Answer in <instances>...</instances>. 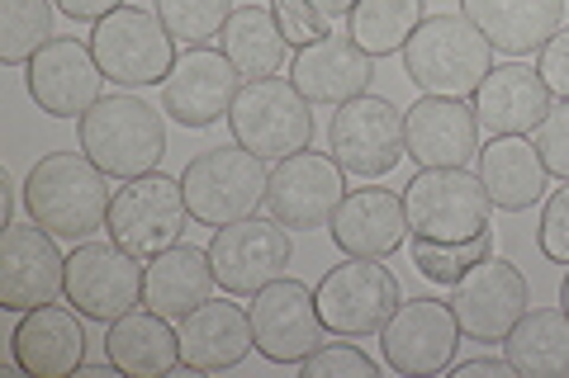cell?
Segmentation results:
<instances>
[{
    "label": "cell",
    "instance_id": "obj_4",
    "mask_svg": "<svg viewBox=\"0 0 569 378\" xmlns=\"http://www.w3.org/2000/svg\"><path fill=\"white\" fill-rule=\"evenodd\" d=\"M228 133L261 161H284L313 142V104L299 95L295 81H242L233 110H228Z\"/></svg>",
    "mask_w": 569,
    "mask_h": 378
},
{
    "label": "cell",
    "instance_id": "obj_45",
    "mask_svg": "<svg viewBox=\"0 0 569 378\" xmlns=\"http://www.w3.org/2000/svg\"><path fill=\"white\" fill-rule=\"evenodd\" d=\"M560 308L569 313V275H565V284H560Z\"/></svg>",
    "mask_w": 569,
    "mask_h": 378
},
{
    "label": "cell",
    "instance_id": "obj_23",
    "mask_svg": "<svg viewBox=\"0 0 569 378\" xmlns=\"http://www.w3.org/2000/svg\"><path fill=\"white\" fill-rule=\"evenodd\" d=\"M475 119L479 133L489 137H527L541 129V119L550 114V90L531 67L508 62L493 67L475 90Z\"/></svg>",
    "mask_w": 569,
    "mask_h": 378
},
{
    "label": "cell",
    "instance_id": "obj_25",
    "mask_svg": "<svg viewBox=\"0 0 569 378\" xmlns=\"http://www.w3.org/2000/svg\"><path fill=\"white\" fill-rule=\"evenodd\" d=\"M252 346H257L252 313H242L228 298H209L181 321V355H186V369L194 374L238 369Z\"/></svg>",
    "mask_w": 569,
    "mask_h": 378
},
{
    "label": "cell",
    "instance_id": "obj_26",
    "mask_svg": "<svg viewBox=\"0 0 569 378\" xmlns=\"http://www.w3.org/2000/svg\"><path fill=\"white\" fill-rule=\"evenodd\" d=\"M460 14L498 52L531 58V52L546 48V39H556L565 20V0H460Z\"/></svg>",
    "mask_w": 569,
    "mask_h": 378
},
{
    "label": "cell",
    "instance_id": "obj_36",
    "mask_svg": "<svg viewBox=\"0 0 569 378\" xmlns=\"http://www.w3.org/2000/svg\"><path fill=\"white\" fill-rule=\"evenodd\" d=\"M299 369H305L309 378H376L380 374V365L366 350L342 346V340H323L313 355H305Z\"/></svg>",
    "mask_w": 569,
    "mask_h": 378
},
{
    "label": "cell",
    "instance_id": "obj_20",
    "mask_svg": "<svg viewBox=\"0 0 569 378\" xmlns=\"http://www.w3.org/2000/svg\"><path fill=\"white\" fill-rule=\"evenodd\" d=\"M403 147L418 171L470 166L479 156L475 104L456 95H418L413 110H403Z\"/></svg>",
    "mask_w": 569,
    "mask_h": 378
},
{
    "label": "cell",
    "instance_id": "obj_10",
    "mask_svg": "<svg viewBox=\"0 0 569 378\" xmlns=\"http://www.w3.org/2000/svg\"><path fill=\"white\" fill-rule=\"evenodd\" d=\"M328 152L347 175L385 180L408 156L403 147V110L385 95H356L337 104L328 123Z\"/></svg>",
    "mask_w": 569,
    "mask_h": 378
},
{
    "label": "cell",
    "instance_id": "obj_43",
    "mask_svg": "<svg viewBox=\"0 0 569 378\" xmlns=\"http://www.w3.org/2000/svg\"><path fill=\"white\" fill-rule=\"evenodd\" d=\"M309 6H313L318 14H323V20H332V24H337L342 14H351V10H356V0H309Z\"/></svg>",
    "mask_w": 569,
    "mask_h": 378
},
{
    "label": "cell",
    "instance_id": "obj_1",
    "mask_svg": "<svg viewBox=\"0 0 569 378\" xmlns=\"http://www.w3.org/2000/svg\"><path fill=\"white\" fill-rule=\"evenodd\" d=\"M114 204L110 175L86 152H48L33 161L24 180L29 218L48 227L58 242H91V232L104 227Z\"/></svg>",
    "mask_w": 569,
    "mask_h": 378
},
{
    "label": "cell",
    "instance_id": "obj_15",
    "mask_svg": "<svg viewBox=\"0 0 569 378\" xmlns=\"http://www.w3.org/2000/svg\"><path fill=\"white\" fill-rule=\"evenodd\" d=\"M295 246H290V227H280L276 218H242L228 227H213L209 242V260H213V279L223 294L233 298H257L266 284L284 275Z\"/></svg>",
    "mask_w": 569,
    "mask_h": 378
},
{
    "label": "cell",
    "instance_id": "obj_7",
    "mask_svg": "<svg viewBox=\"0 0 569 378\" xmlns=\"http://www.w3.org/2000/svg\"><path fill=\"white\" fill-rule=\"evenodd\" d=\"M403 208L413 237L427 242H470L489 232V190L485 180L470 175L466 166H441L418 171L403 185Z\"/></svg>",
    "mask_w": 569,
    "mask_h": 378
},
{
    "label": "cell",
    "instance_id": "obj_38",
    "mask_svg": "<svg viewBox=\"0 0 569 378\" xmlns=\"http://www.w3.org/2000/svg\"><path fill=\"white\" fill-rule=\"evenodd\" d=\"M537 246L546 260L556 265H569V180L546 194V208H541V227H537Z\"/></svg>",
    "mask_w": 569,
    "mask_h": 378
},
{
    "label": "cell",
    "instance_id": "obj_21",
    "mask_svg": "<svg viewBox=\"0 0 569 378\" xmlns=\"http://www.w3.org/2000/svg\"><path fill=\"white\" fill-rule=\"evenodd\" d=\"M290 81L299 85V95L309 104H347L356 95H366L370 81H376V58L366 48L351 43V33H328L309 48L295 52Z\"/></svg>",
    "mask_w": 569,
    "mask_h": 378
},
{
    "label": "cell",
    "instance_id": "obj_40",
    "mask_svg": "<svg viewBox=\"0 0 569 378\" xmlns=\"http://www.w3.org/2000/svg\"><path fill=\"white\" fill-rule=\"evenodd\" d=\"M537 76L550 95L569 100V29H556V39H546V48L537 52Z\"/></svg>",
    "mask_w": 569,
    "mask_h": 378
},
{
    "label": "cell",
    "instance_id": "obj_35",
    "mask_svg": "<svg viewBox=\"0 0 569 378\" xmlns=\"http://www.w3.org/2000/svg\"><path fill=\"white\" fill-rule=\"evenodd\" d=\"M493 251V232H479V237L470 242H427V237H413V265H418V275L422 279H432V284H451L466 275V269L475 260H485Z\"/></svg>",
    "mask_w": 569,
    "mask_h": 378
},
{
    "label": "cell",
    "instance_id": "obj_5",
    "mask_svg": "<svg viewBox=\"0 0 569 378\" xmlns=\"http://www.w3.org/2000/svg\"><path fill=\"white\" fill-rule=\"evenodd\" d=\"M266 161L247 147H209L181 171V190L190 204V218L204 227L242 223L266 204Z\"/></svg>",
    "mask_w": 569,
    "mask_h": 378
},
{
    "label": "cell",
    "instance_id": "obj_41",
    "mask_svg": "<svg viewBox=\"0 0 569 378\" xmlns=\"http://www.w3.org/2000/svg\"><path fill=\"white\" fill-rule=\"evenodd\" d=\"M67 20H77V24H100L104 14H114L123 0H52Z\"/></svg>",
    "mask_w": 569,
    "mask_h": 378
},
{
    "label": "cell",
    "instance_id": "obj_32",
    "mask_svg": "<svg viewBox=\"0 0 569 378\" xmlns=\"http://www.w3.org/2000/svg\"><path fill=\"white\" fill-rule=\"evenodd\" d=\"M422 20V0H356V10L347 14V33L370 58H389V52H403Z\"/></svg>",
    "mask_w": 569,
    "mask_h": 378
},
{
    "label": "cell",
    "instance_id": "obj_17",
    "mask_svg": "<svg viewBox=\"0 0 569 378\" xmlns=\"http://www.w3.org/2000/svg\"><path fill=\"white\" fill-rule=\"evenodd\" d=\"M252 336L257 350L271 365H305V355H313L328 340V327L318 317L313 289L299 279H271L252 298Z\"/></svg>",
    "mask_w": 569,
    "mask_h": 378
},
{
    "label": "cell",
    "instance_id": "obj_27",
    "mask_svg": "<svg viewBox=\"0 0 569 378\" xmlns=\"http://www.w3.org/2000/svg\"><path fill=\"white\" fill-rule=\"evenodd\" d=\"M475 161H479L475 175L485 180L493 208L527 213L531 204L546 200L550 171H546V161H541V152H537V142L531 137H489Z\"/></svg>",
    "mask_w": 569,
    "mask_h": 378
},
{
    "label": "cell",
    "instance_id": "obj_16",
    "mask_svg": "<svg viewBox=\"0 0 569 378\" xmlns=\"http://www.w3.org/2000/svg\"><path fill=\"white\" fill-rule=\"evenodd\" d=\"M67 298V256L48 227L10 223L0 232V308L33 313L43 303Z\"/></svg>",
    "mask_w": 569,
    "mask_h": 378
},
{
    "label": "cell",
    "instance_id": "obj_9",
    "mask_svg": "<svg viewBox=\"0 0 569 378\" xmlns=\"http://www.w3.org/2000/svg\"><path fill=\"white\" fill-rule=\"evenodd\" d=\"M148 260L129 256L119 242H77L67 256V303L86 321H119L142 303Z\"/></svg>",
    "mask_w": 569,
    "mask_h": 378
},
{
    "label": "cell",
    "instance_id": "obj_29",
    "mask_svg": "<svg viewBox=\"0 0 569 378\" xmlns=\"http://www.w3.org/2000/svg\"><path fill=\"white\" fill-rule=\"evenodd\" d=\"M213 260L209 251L176 242L171 251L148 260V284H142V308L162 313L167 321H186L200 303H209L213 294Z\"/></svg>",
    "mask_w": 569,
    "mask_h": 378
},
{
    "label": "cell",
    "instance_id": "obj_44",
    "mask_svg": "<svg viewBox=\"0 0 569 378\" xmlns=\"http://www.w3.org/2000/svg\"><path fill=\"white\" fill-rule=\"evenodd\" d=\"M10 213H14V185H10V175L0 171V223L10 227Z\"/></svg>",
    "mask_w": 569,
    "mask_h": 378
},
{
    "label": "cell",
    "instance_id": "obj_30",
    "mask_svg": "<svg viewBox=\"0 0 569 378\" xmlns=\"http://www.w3.org/2000/svg\"><path fill=\"white\" fill-rule=\"evenodd\" d=\"M503 355L522 378H565L569 374V313L527 308L522 321L503 336Z\"/></svg>",
    "mask_w": 569,
    "mask_h": 378
},
{
    "label": "cell",
    "instance_id": "obj_6",
    "mask_svg": "<svg viewBox=\"0 0 569 378\" xmlns=\"http://www.w3.org/2000/svg\"><path fill=\"white\" fill-rule=\"evenodd\" d=\"M186 223H190V204H186L181 180L148 171V175H133L123 190H114L104 232H110V242H119L129 256L152 260L186 237Z\"/></svg>",
    "mask_w": 569,
    "mask_h": 378
},
{
    "label": "cell",
    "instance_id": "obj_34",
    "mask_svg": "<svg viewBox=\"0 0 569 378\" xmlns=\"http://www.w3.org/2000/svg\"><path fill=\"white\" fill-rule=\"evenodd\" d=\"M152 10L181 48H209L233 14V0H152Z\"/></svg>",
    "mask_w": 569,
    "mask_h": 378
},
{
    "label": "cell",
    "instance_id": "obj_18",
    "mask_svg": "<svg viewBox=\"0 0 569 378\" xmlns=\"http://www.w3.org/2000/svg\"><path fill=\"white\" fill-rule=\"evenodd\" d=\"M238 90L242 76L223 48H186L162 81V110L181 129H213L219 119H228Z\"/></svg>",
    "mask_w": 569,
    "mask_h": 378
},
{
    "label": "cell",
    "instance_id": "obj_22",
    "mask_svg": "<svg viewBox=\"0 0 569 378\" xmlns=\"http://www.w3.org/2000/svg\"><path fill=\"white\" fill-rule=\"evenodd\" d=\"M10 359L33 378H67L86 365V327L77 308L43 303L20 313V327L10 336Z\"/></svg>",
    "mask_w": 569,
    "mask_h": 378
},
{
    "label": "cell",
    "instance_id": "obj_37",
    "mask_svg": "<svg viewBox=\"0 0 569 378\" xmlns=\"http://www.w3.org/2000/svg\"><path fill=\"white\" fill-rule=\"evenodd\" d=\"M271 14H276V24H280L290 48H309V43L332 33V20H323L309 0H271Z\"/></svg>",
    "mask_w": 569,
    "mask_h": 378
},
{
    "label": "cell",
    "instance_id": "obj_19",
    "mask_svg": "<svg viewBox=\"0 0 569 378\" xmlns=\"http://www.w3.org/2000/svg\"><path fill=\"white\" fill-rule=\"evenodd\" d=\"M24 81H29V95H33V104H39L43 114H52V119H81L100 100L104 71L96 62L91 43L52 39V43H43L29 58Z\"/></svg>",
    "mask_w": 569,
    "mask_h": 378
},
{
    "label": "cell",
    "instance_id": "obj_28",
    "mask_svg": "<svg viewBox=\"0 0 569 378\" xmlns=\"http://www.w3.org/2000/svg\"><path fill=\"white\" fill-rule=\"evenodd\" d=\"M104 355H110V365L119 374H133V378H167L176 369H186L181 331H171V321L152 308H133L129 317L110 321Z\"/></svg>",
    "mask_w": 569,
    "mask_h": 378
},
{
    "label": "cell",
    "instance_id": "obj_31",
    "mask_svg": "<svg viewBox=\"0 0 569 378\" xmlns=\"http://www.w3.org/2000/svg\"><path fill=\"white\" fill-rule=\"evenodd\" d=\"M219 43L228 52V62L238 67L242 81L276 76V71L284 67V52H290V43H284V33L276 24V14L261 10V6H242V10L228 14Z\"/></svg>",
    "mask_w": 569,
    "mask_h": 378
},
{
    "label": "cell",
    "instance_id": "obj_24",
    "mask_svg": "<svg viewBox=\"0 0 569 378\" xmlns=\"http://www.w3.org/2000/svg\"><path fill=\"white\" fill-rule=\"evenodd\" d=\"M328 227H332V242L342 256H366V260L395 256L403 237L413 232L408 227L403 194H395V190H351Z\"/></svg>",
    "mask_w": 569,
    "mask_h": 378
},
{
    "label": "cell",
    "instance_id": "obj_14",
    "mask_svg": "<svg viewBox=\"0 0 569 378\" xmlns=\"http://www.w3.org/2000/svg\"><path fill=\"white\" fill-rule=\"evenodd\" d=\"M347 200V171L332 161V152H295L276 161L266 180V213L290 232H318L332 223V213Z\"/></svg>",
    "mask_w": 569,
    "mask_h": 378
},
{
    "label": "cell",
    "instance_id": "obj_39",
    "mask_svg": "<svg viewBox=\"0 0 569 378\" xmlns=\"http://www.w3.org/2000/svg\"><path fill=\"white\" fill-rule=\"evenodd\" d=\"M537 152L546 161V171L556 180H569V100L550 104V114L537 129Z\"/></svg>",
    "mask_w": 569,
    "mask_h": 378
},
{
    "label": "cell",
    "instance_id": "obj_8",
    "mask_svg": "<svg viewBox=\"0 0 569 378\" xmlns=\"http://www.w3.org/2000/svg\"><path fill=\"white\" fill-rule=\"evenodd\" d=\"M91 52L104 81L123 90L162 85L176 67V39L167 33V24L157 20V10H138V6H119L114 14H104L91 29Z\"/></svg>",
    "mask_w": 569,
    "mask_h": 378
},
{
    "label": "cell",
    "instance_id": "obj_42",
    "mask_svg": "<svg viewBox=\"0 0 569 378\" xmlns=\"http://www.w3.org/2000/svg\"><path fill=\"white\" fill-rule=\"evenodd\" d=\"M456 378H512V365H508V355L503 359H493V355H485V359H456Z\"/></svg>",
    "mask_w": 569,
    "mask_h": 378
},
{
    "label": "cell",
    "instance_id": "obj_3",
    "mask_svg": "<svg viewBox=\"0 0 569 378\" xmlns=\"http://www.w3.org/2000/svg\"><path fill=\"white\" fill-rule=\"evenodd\" d=\"M77 142L110 180H133L162 166L167 123L138 95H100L77 119Z\"/></svg>",
    "mask_w": 569,
    "mask_h": 378
},
{
    "label": "cell",
    "instance_id": "obj_12",
    "mask_svg": "<svg viewBox=\"0 0 569 378\" xmlns=\"http://www.w3.org/2000/svg\"><path fill=\"white\" fill-rule=\"evenodd\" d=\"M447 303L460 321V336L479 340V346H493V340H503L522 321V313L531 308V289H527L518 265L489 251L485 260H475L466 275L451 284Z\"/></svg>",
    "mask_w": 569,
    "mask_h": 378
},
{
    "label": "cell",
    "instance_id": "obj_13",
    "mask_svg": "<svg viewBox=\"0 0 569 378\" xmlns=\"http://www.w3.org/2000/svg\"><path fill=\"white\" fill-rule=\"evenodd\" d=\"M460 346V321L447 298H399L380 327V355L385 365L403 378H432L456 365Z\"/></svg>",
    "mask_w": 569,
    "mask_h": 378
},
{
    "label": "cell",
    "instance_id": "obj_2",
    "mask_svg": "<svg viewBox=\"0 0 569 378\" xmlns=\"http://www.w3.org/2000/svg\"><path fill=\"white\" fill-rule=\"evenodd\" d=\"M403 71L422 95L466 100L493 71V43L466 14H427L403 43Z\"/></svg>",
    "mask_w": 569,
    "mask_h": 378
},
{
    "label": "cell",
    "instance_id": "obj_33",
    "mask_svg": "<svg viewBox=\"0 0 569 378\" xmlns=\"http://www.w3.org/2000/svg\"><path fill=\"white\" fill-rule=\"evenodd\" d=\"M43 43H52V0H0V62L29 67Z\"/></svg>",
    "mask_w": 569,
    "mask_h": 378
},
{
    "label": "cell",
    "instance_id": "obj_11",
    "mask_svg": "<svg viewBox=\"0 0 569 378\" xmlns=\"http://www.w3.org/2000/svg\"><path fill=\"white\" fill-rule=\"evenodd\" d=\"M313 303L332 336H342V340L380 336L389 313L399 308V279L389 275L380 260L347 256L342 265H332L328 275L318 279Z\"/></svg>",
    "mask_w": 569,
    "mask_h": 378
}]
</instances>
